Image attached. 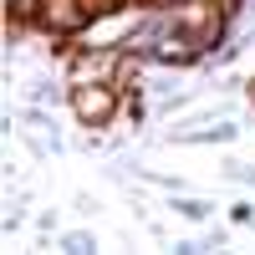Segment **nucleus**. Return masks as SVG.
Returning <instances> with one entry per match:
<instances>
[{
	"label": "nucleus",
	"instance_id": "f257e3e1",
	"mask_svg": "<svg viewBox=\"0 0 255 255\" xmlns=\"http://www.w3.org/2000/svg\"><path fill=\"white\" fill-rule=\"evenodd\" d=\"M77 113H82V118H108V97H102V92L77 97Z\"/></svg>",
	"mask_w": 255,
	"mask_h": 255
}]
</instances>
